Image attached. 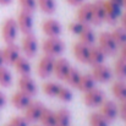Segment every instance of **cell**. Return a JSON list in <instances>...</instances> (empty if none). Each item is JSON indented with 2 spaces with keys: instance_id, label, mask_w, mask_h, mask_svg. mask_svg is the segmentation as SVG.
<instances>
[{
  "instance_id": "obj_1",
  "label": "cell",
  "mask_w": 126,
  "mask_h": 126,
  "mask_svg": "<svg viewBox=\"0 0 126 126\" xmlns=\"http://www.w3.org/2000/svg\"><path fill=\"white\" fill-rule=\"evenodd\" d=\"M65 43L60 37H48L42 44V49L45 55L56 58L65 51Z\"/></svg>"
},
{
  "instance_id": "obj_2",
  "label": "cell",
  "mask_w": 126,
  "mask_h": 126,
  "mask_svg": "<svg viewBox=\"0 0 126 126\" xmlns=\"http://www.w3.org/2000/svg\"><path fill=\"white\" fill-rule=\"evenodd\" d=\"M18 26H17V22L15 18L10 17V18H6L2 25H1V37H2V41L9 44V43H15L17 37H18Z\"/></svg>"
},
{
  "instance_id": "obj_3",
  "label": "cell",
  "mask_w": 126,
  "mask_h": 126,
  "mask_svg": "<svg viewBox=\"0 0 126 126\" xmlns=\"http://www.w3.org/2000/svg\"><path fill=\"white\" fill-rule=\"evenodd\" d=\"M38 49H39V43L33 33L23 34V38L21 42V51L25 54V56L27 58L36 56L38 53Z\"/></svg>"
},
{
  "instance_id": "obj_4",
  "label": "cell",
  "mask_w": 126,
  "mask_h": 126,
  "mask_svg": "<svg viewBox=\"0 0 126 126\" xmlns=\"http://www.w3.org/2000/svg\"><path fill=\"white\" fill-rule=\"evenodd\" d=\"M98 47L104 51V54L107 56L114 55L118 51V49H119L118 44L115 43L110 32H102L99 34V37H98Z\"/></svg>"
},
{
  "instance_id": "obj_5",
  "label": "cell",
  "mask_w": 126,
  "mask_h": 126,
  "mask_svg": "<svg viewBox=\"0 0 126 126\" xmlns=\"http://www.w3.org/2000/svg\"><path fill=\"white\" fill-rule=\"evenodd\" d=\"M83 102L88 108H97L105 100V93L100 88H92L88 92L83 93Z\"/></svg>"
},
{
  "instance_id": "obj_6",
  "label": "cell",
  "mask_w": 126,
  "mask_h": 126,
  "mask_svg": "<svg viewBox=\"0 0 126 126\" xmlns=\"http://www.w3.org/2000/svg\"><path fill=\"white\" fill-rule=\"evenodd\" d=\"M121 15V6L108 0L104 1V21L109 25H115Z\"/></svg>"
},
{
  "instance_id": "obj_7",
  "label": "cell",
  "mask_w": 126,
  "mask_h": 126,
  "mask_svg": "<svg viewBox=\"0 0 126 126\" xmlns=\"http://www.w3.org/2000/svg\"><path fill=\"white\" fill-rule=\"evenodd\" d=\"M16 22H17V26H18V30L20 32H22L23 34H28V33H32L33 31V14L31 12H27V11H23L21 10L17 18H16Z\"/></svg>"
},
{
  "instance_id": "obj_8",
  "label": "cell",
  "mask_w": 126,
  "mask_h": 126,
  "mask_svg": "<svg viewBox=\"0 0 126 126\" xmlns=\"http://www.w3.org/2000/svg\"><path fill=\"white\" fill-rule=\"evenodd\" d=\"M54 63H55V58H53V56L44 55L41 58L38 66H37V74L41 79H48L53 75Z\"/></svg>"
},
{
  "instance_id": "obj_9",
  "label": "cell",
  "mask_w": 126,
  "mask_h": 126,
  "mask_svg": "<svg viewBox=\"0 0 126 126\" xmlns=\"http://www.w3.org/2000/svg\"><path fill=\"white\" fill-rule=\"evenodd\" d=\"M91 75L93 76V79L95 80V82H99V83H107L111 80L113 77V71L109 66L104 65V64H100V65H97V66H93L92 69V72Z\"/></svg>"
},
{
  "instance_id": "obj_10",
  "label": "cell",
  "mask_w": 126,
  "mask_h": 126,
  "mask_svg": "<svg viewBox=\"0 0 126 126\" xmlns=\"http://www.w3.org/2000/svg\"><path fill=\"white\" fill-rule=\"evenodd\" d=\"M1 50H2V55H4V61L7 65H14V63L22 55L21 47L17 45L16 43H9Z\"/></svg>"
},
{
  "instance_id": "obj_11",
  "label": "cell",
  "mask_w": 126,
  "mask_h": 126,
  "mask_svg": "<svg viewBox=\"0 0 126 126\" xmlns=\"http://www.w3.org/2000/svg\"><path fill=\"white\" fill-rule=\"evenodd\" d=\"M99 113L110 123L113 120H115L119 116V109H118V104L114 100H104L100 105H99Z\"/></svg>"
},
{
  "instance_id": "obj_12",
  "label": "cell",
  "mask_w": 126,
  "mask_h": 126,
  "mask_svg": "<svg viewBox=\"0 0 126 126\" xmlns=\"http://www.w3.org/2000/svg\"><path fill=\"white\" fill-rule=\"evenodd\" d=\"M42 31L47 37H60L63 33V26L58 20L48 18L42 23Z\"/></svg>"
},
{
  "instance_id": "obj_13",
  "label": "cell",
  "mask_w": 126,
  "mask_h": 126,
  "mask_svg": "<svg viewBox=\"0 0 126 126\" xmlns=\"http://www.w3.org/2000/svg\"><path fill=\"white\" fill-rule=\"evenodd\" d=\"M44 105L42 102H33L25 109V118L30 121V123H38L41 119L43 110H44Z\"/></svg>"
},
{
  "instance_id": "obj_14",
  "label": "cell",
  "mask_w": 126,
  "mask_h": 126,
  "mask_svg": "<svg viewBox=\"0 0 126 126\" xmlns=\"http://www.w3.org/2000/svg\"><path fill=\"white\" fill-rule=\"evenodd\" d=\"M71 67L72 66H71V64H70V61L67 59H65V58H55L53 75L58 80H63L64 81Z\"/></svg>"
},
{
  "instance_id": "obj_15",
  "label": "cell",
  "mask_w": 126,
  "mask_h": 126,
  "mask_svg": "<svg viewBox=\"0 0 126 126\" xmlns=\"http://www.w3.org/2000/svg\"><path fill=\"white\" fill-rule=\"evenodd\" d=\"M18 88L21 92L34 97L38 93V84L37 82L28 75V76H21L18 80Z\"/></svg>"
},
{
  "instance_id": "obj_16",
  "label": "cell",
  "mask_w": 126,
  "mask_h": 126,
  "mask_svg": "<svg viewBox=\"0 0 126 126\" xmlns=\"http://www.w3.org/2000/svg\"><path fill=\"white\" fill-rule=\"evenodd\" d=\"M11 103H12V105H14L16 109H18V110H25V109L32 103V97L28 95V94H26V93H23V92H21V91L18 89L17 92H15V93L12 94V97H11Z\"/></svg>"
},
{
  "instance_id": "obj_17",
  "label": "cell",
  "mask_w": 126,
  "mask_h": 126,
  "mask_svg": "<svg viewBox=\"0 0 126 126\" xmlns=\"http://www.w3.org/2000/svg\"><path fill=\"white\" fill-rule=\"evenodd\" d=\"M104 22V0L92 2V23L99 26Z\"/></svg>"
},
{
  "instance_id": "obj_18",
  "label": "cell",
  "mask_w": 126,
  "mask_h": 126,
  "mask_svg": "<svg viewBox=\"0 0 126 126\" xmlns=\"http://www.w3.org/2000/svg\"><path fill=\"white\" fill-rule=\"evenodd\" d=\"M105 58H107V55L104 54V51L98 45H92L91 47V50H89V56H88L87 64H89L93 67V66L104 64Z\"/></svg>"
},
{
  "instance_id": "obj_19",
  "label": "cell",
  "mask_w": 126,
  "mask_h": 126,
  "mask_svg": "<svg viewBox=\"0 0 126 126\" xmlns=\"http://www.w3.org/2000/svg\"><path fill=\"white\" fill-rule=\"evenodd\" d=\"M16 70V72L21 76H28L31 75V71H32V65H31V61L28 60L27 56H20L12 65Z\"/></svg>"
},
{
  "instance_id": "obj_20",
  "label": "cell",
  "mask_w": 126,
  "mask_h": 126,
  "mask_svg": "<svg viewBox=\"0 0 126 126\" xmlns=\"http://www.w3.org/2000/svg\"><path fill=\"white\" fill-rule=\"evenodd\" d=\"M77 21L82 22L83 25L92 23V4L91 2H83L80 5L77 10Z\"/></svg>"
},
{
  "instance_id": "obj_21",
  "label": "cell",
  "mask_w": 126,
  "mask_h": 126,
  "mask_svg": "<svg viewBox=\"0 0 126 126\" xmlns=\"http://www.w3.org/2000/svg\"><path fill=\"white\" fill-rule=\"evenodd\" d=\"M89 50H91V47L86 45L81 42H77L74 44V55L82 64H87L88 56H89Z\"/></svg>"
},
{
  "instance_id": "obj_22",
  "label": "cell",
  "mask_w": 126,
  "mask_h": 126,
  "mask_svg": "<svg viewBox=\"0 0 126 126\" xmlns=\"http://www.w3.org/2000/svg\"><path fill=\"white\" fill-rule=\"evenodd\" d=\"M72 116L69 109L60 108L55 111V126H71Z\"/></svg>"
},
{
  "instance_id": "obj_23",
  "label": "cell",
  "mask_w": 126,
  "mask_h": 126,
  "mask_svg": "<svg viewBox=\"0 0 126 126\" xmlns=\"http://www.w3.org/2000/svg\"><path fill=\"white\" fill-rule=\"evenodd\" d=\"M79 38H80V42L86 44V45H94V43L97 41V36H95V32L94 30L89 26V25H86L83 27V30L81 31V33L79 34Z\"/></svg>"
},
{
  "instance_id": "obj_24",
  "label": "cell",
  "mask_w": 126,
  "mask_h": 126,
  "mask_svg": "<svg viewBox=\"0 0 126 126\" xmlns=\"http://www.w3.org/2000/svg\"><path fill=\"white\" fill-rule=\"evenodd\" d=\"M95 84H97V82H95V80L93 79V76L91 74H82V76L80 79V82H79L76 88L79 91H81L82 93H84V92H88L92 88L97 87Z\"/></svg>"
},
{
  "instance_id": "obj_25",
  "label": "cell",
  "mask_w": 126,
  "mask_h": 126,
  "mask_svg": "<svg viewBox=\"0 0 126 126\" xmlns=\"http://www.w3.org/2000/svg\"><path fill=\"white\" fill-rule=\"evenodd\" d=\"M111 92L115 95V98L119 99L120 102L121 100H125L126 99V81H124V80L115 81L113 83V86H111Z\"/></svg>"
},
{
  "instance_id": "obj_26",
  "label": "cell",
  "mask_w": 126,
  "mask_h": 126,
  "mask_svg": "<svg viewBox=\"0 0 126 126\" xmlns=\"http://www.w3.org/2000/svg\"><path fill=\"white\" fill-rule=\"evenodd\" d=\"M81 76H82V74H81V71H80L79 69H76V67H71V69H70V71H69V74L66 75V77H65V80H64V81L66 82L67 86L76 88V87H77V84H79V82H80Z\"/></svg>"
},
{
  "instance_id": "obj_27",
  "label": "cell",
  "mask_w": 126,
  "mask_h": 126,
  "mask_svg": "<svg viewBox=\"0 0 126 126\" xmlns=\"http://www.w3.org/2000/svg\"><path fill=\"white\" fill-rule=\"evenodd\" d=\"M37 6L45 15H53L56 11V0H37Z\"/></svg>"
},
{
  "instance_id": "obj_28",
  "label": "cell",
  "mask_w": 126,
  "mask_h": 126,
  "mask_svg": "<svg viewBox=\"0 0 126 126\" xmlns=\"http://www.w3.org/2000/svg\"><path fill=\"white\" fill-rule=\"evenodd\" d=\"M61 84L56 81H48V82H44L42 86L43 93L48 97H56L58 95V92L60 89Z\"/></svg>"
},
{
  "instance_id": "obj_29",
  "label": "cell",
  "mask_w": 126,
  "mask_h": 126,
  "mask_svg": "<svg viewBox=\"0 0 126 126\" xmlns=\"http://www.w3.org/2000/svg\"><path fill=\"white\" fill-rule=\"evenodd\" d=\"M42 126H55V111L49 108H44L39 121Z\"/></svg>"
},
{
  "instance_id": "obj_30",
  "label": "cell",
  "mask_w": 126,
  "mask_h": 126,
  "mask_svg": "<svg viewBox=\"0 0 126 126\" xmlns=\"http://www.w3.org/2000/svg\"><path fill=\"white\" fill-rule=\"evenodd\" d=\"M14 81V77H12V74L11 71L4 65L0 67V86L4 87V88H7L12 84Z\"/></svg>"
},
{
  "instance_id": "obj_31",
  "label": "cell",
  "mask_w": 126,
  "mask_h": 126,
  "mask_svg": "<svg viewBox=\"0 0 126 126\" xmlns=\"http://www.w3.org/2000/svg\"><path fill=\"white\" fill-rule=\"evenodd\" d=\"M88 123H89V126H110V123L99 111L92 113L88 118Z\"/></svg>"
},
{
  "instance_id": "obj_32",
  "label": "cell",
  "mask_w": 126,
  "mask_h": 126,
  "mask_svg": "<svg viewBox=\"0 0 126 126\" xmlns=\"http://www.w3.org/2000/svg\"><path fill=\"white\" fill-rule=\"evenodd\" d=\"M114 74L116 75V77H118L119 80L126 81V60H124L123 58H119V59L115 61Z\"/></svg>"
},
{
  "instance_id": "obj_33",
  "label": "cell",
  "mask_w": 126,
  "mask_h": 126,
  "mask_svg": "<svg viewBox=\"0 0 126 126\" xmlns=\"http://www.w3.org/2000/svg\"><path fill=\"white\" fill-rule=\"evenodd\" d=\"M115 43L118 44V47H123L124 44H126V30L124 27H116L113 30V32H110Z\"/></svg>"
},
{
  "instance_id": "obj_34",
  "label": "cell",
  "mask_w": 126,
  "mask_h": 126,
  "mask_svg": "<svg viewBox=\"0 0 126 126\" xmlns=\"http://www.w3.org/2000/svg\"><path fill=\"white\" fill-rule=\"evenodd\" d=\"M56 98H59V99H60L61 102H64V103H69V102L72 100L74 93H72V91H71L70 87L61 84V87H60V89H59V92H58Z\"/></svg>"
},
{
  "instance_id": "obj_35",
  "label": "cell",
  "mask_w": 126,
  "mask_h": 126,
  "mask_svg": "<svg viewBox=\"0 0 126 126\" xmlns=\"http://www.w3.org/2000/svg\"><path fill=\"white\" fill-rule=\"evenodd\" d=\"M18 4H20V6L23 11H27V12H31V14H33L38 9L37 0H18Z\"/></svg>"
},
{
  "instance_id": "obj_36",
  "label": "cell",
  "mask_w": 126,
  "mask_h": 126,
  "mask_svg": "<svg viewBox=\"0 0 126 126\" xmlns=\"http://www.w3.org/2000/svg\"><path fill=\"white\" fill-rule=\"evenodd\" d=\"M30 121L25 118V116H21V115H15L14 118H11L9 125L10 126H30Z\"/></svg>"
},
{
  "instance_id": "obj_37",
  "label": "cell",
  "mask_w": 126,
  "mask_h": 126,
  "mask_svg": "<svg viewBox=\"0 0 126 126\" xmlns=\"http://www.w3.org/2000/svg\"><path fill=\"white\" fill-rule=\"evenodd\" d=\"M86 25H83L82 22H80V21H72V22H70V25H69V31L72 33V34H76V36H79L80 33H81V31L83 30V27Z\"/></svg>"
},
{
  "instance_id": "obj_38",
  "label": "cell",
  "mask_w": 126,
  "mask_h": 126,
  "mask_svg": "<svg viewBox=\"0 0 126 126\" xmlns=\"http://www.w3.org/2000/svg\"><path fill=\"white\" fill-rule=\"evenodd\" d=\"M118 109H119V115L126 120V99L121 100L120 104H118Z\"/></svg>"
},
{
  "instance_id": "obj_39",
  "label": "cell",
  "mask_w": 126,
  "mask_h": 126,
  "mask_svg": "<svg viewBox=\"0 0 126 126\" xmlns=\"http://www.w3.org/2000/svg\"><path fill=\"white\" fill-rule=\"evenodd\" d=\"M6 103H7L6 95H5V93H4V92H1V91H0V109H2V108L6 105Z\"/></svg>"
},
{
  "instance_id": "obj_40",
  "label": "cell",
  "mask_w": 126,
  "mask_h": 126,
  "mask_svg": "<svg viewBox=\"0 0 126 126\" xmlns=\"http://www.w3.org/2000/svg\"><path fill=\"white\" fill-rule=\"evenodd\" d=\"M66 2L71 6H80L81 4L84 2V0H66Z\"/></svg>"
},
{
  "instance_id": "obj_41",
  "label": "cell",
  "mask_w": 126,
  "mask_h": 126,
  "mask_svg": "<svg viewBox=\"0 0 126 126\" xmlns=\"http://www.w3.org/2000/svg\"><path fill=\"white\" fill-rule=\"evenodd\" d=\"M120 23H121V27H124L126 30V10L125 12H121V15H120Z\"/></svg>"
},
{
  "instance_id": "obj_42",
  "label": "cell",
  "mask_w": 126,
  "mask_h": 126,
  "mask_svg": "<svg viewBox=\"0 0 126 126\" xmlns=\"http://www.w3.org/2000/svg\"><path fill=\"white\" fill-rule=\"evenodd\" d=\"M120 58H123L124 60H126V44H124L123 47H120Z\"/></svg>"
},
{
  "instance_id": "obj_43",
  "label": "cell",
  "mask_w": 126,
  "mask_h": 126,
  "mask_svg": "<svg viewBox=\"0 0 126 126\" xmlns=\"http://www.w3.org/2000/svg\"><path fill=\"white\" fill-rule=\"evenodd\" d=\"M11 2H12V0H0V5H2V6H7Z\"/></svg>"
},
{
  "instance_id": "obj_44",
  "label": "cell",
  "mask_w": 126,
  "mask_h": 126,
  "mask_svg": "<svg viewBox=\"0 0 126 126\" xmlns=\"http://www.w3.org/2000/svg\"><path fill=\"white\" fill-rule=\"evenodd\" d=\"M5 65V61H4V55H2V50L0 49V67Z\"/></svg>"
},
{
  "instance_id": "obj_45",
  "label": "cell",
  "mask_w": 126,
  "mask_h": 126,
  "mask_svg": "<svg viewBox=\"0 0 126 126\" xmlns=\"http://www.w3.org/2000/svg\"><path fill=\"white\" fill-rule=\"evenodd\" d=\"M108 1H110L113 4H116V5H119V6L123 7V0H108Z\"/></svg>"
},
{
  "instance_id": "obj_46",
  "label": "cell",
  "mask_w": 126,
  "mask_h": 126,
  "mask_svg": "<svg viewBox=\"0 0 126 126\" xmlns=\"http://www.w3.org/2000/svg\"><path fill=\"white\" fill-rule=\"evenodd\" d=\"M123 7L126 9V0H123Z\"/></svg>"
},
{
  "instance_id": "obj_47",
  "label": "cell",
  "mask_w": 126,
  "mask_h": 126,
  "mask_svg": "<svg viewBox=\"0 0 126 126\" xmlns=\"http://www.w3.org/2000/svg\"><path fill=\"white\" fill-rule=\"evenodd\" d=\"M5 126H10V125H9V124H7V125H5Z\"/></svg>"
},
{
  "instance_id": "obj_48",
  "label": "cell",
  "mask_w": 126,
  "mask_h": 126,
  "mask_svg": "<svg viewBox=\"0 0 126 126\" xmlns=\"http://www.w3.org/2000/svg\"><path fill=\"white\" fill-rule=\"evenodd\" d=\"M36 126H39V125H36Z\"/></svg>"
}]
</instances>
